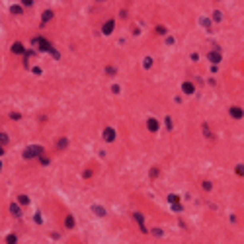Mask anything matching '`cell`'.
Wrapping results in <instances>:
<instances>
[{
  "instance_id": "obj_4",
  "label": "cell",
  "mask_w": 244,
  "mask_h": 244,
  "mask_svg": "<svg viewBox=\"0 0 244 244\" xmlns=\"http://www.w3.org/2000/svg\"><path fill=\"white\" fill-rule=\"evenodd\" d=\"M8 141H10V137L6 135V133H2V131H0V145H6Z\"/></svg>"
},
{
  "instance_id": "obj_13",
  "label": "cell",
  "mask_w": 244,
  "mask_h": 244,
  "mask_svg": "<svg viewBox=\"0 0 244 244\" xmlns=\"http://www.w3.org/2000/svg\"><path fill=\"white\" fill-rule=\"evenodd\" d=\"M2 152H4V149H2V146H0V154H2Z\"/></svg>"
},
{
  "instance_id": "obj_2",
  "label": "cell",
  "mask_w": 244,
  "mask_h": 244,
  "mask_svg": "<svg viewBox=\"0 0 244 244\" xmlns=\"http://www.w3.org/2000/svg\"><path fill=\"white\" fill-rule=\"evenodd\" d=\"M10 211L14 213V215H16V217H20V215H22V211H20V207H18V205H16V203H12V205H10Z\"/></svg>"
},
{
  "instance_id": "obj_6",
  "label": "cell",
  "mask_w": 244,
  "mask_h": 244,
  "mask_svg": "<svg viewBox=\"0 0 244 244\" xmlns=\"http://www.w3.org/2000/svg\"><path fill=\"white\" fill-rule=\"evenodd\" d=\"M113 29V22H108V24H106V28H103V33H109Z\"/></svg>"
},
{
  "instance_id": "obj_12",
  "label": "cell",
  "mask_w": 244,
  "mask_h": 244,
  "mask_svg": "<svg viewBox=\"0 0 244 244\" xmlns=\"http://www.w3.org/2000/svg\"><path fill=\"white\" fill-rule=\"evenodd\" d=\"M59 146H61V149H65V146H66V139H61V141H59Z\"/></svg>"
},
{
  "instance_id": "obj_8",
  "label": "cell",
  "mask_w": 244,
  "mask_h": 244,
  "mask_svg": "<svg viewBox=\"0 0 244 244\" xmlns=\"http://www.w3.org/2000/svg\"><path fill=\"white\" fill-rule=\"evenodd\" d=\"M6 242H8V244H16V236H14V235H10L8 238H6Z\"/></svg>"
},
{
  "instance_id": "obj_5",
  "label": "cell",
  "mask_w": 244,
  "mask_h": 244,
  "mask_svg": "<svg viewBox=\"0 0 244 244\" xmlns=\"http://www.w3.org/2000/svg\"><path fill=\"white\" fill-rule=\"evenodd\" d=\"M12 51H14V53H24V47H22V43H14Z\"/></svg>"
},
{
  "instance_id": "obj_14",
  "label": "cell",
  "mask_w": 244,
  "mask_h": 244,
  "mask_svg": "<svg viewBox=\"0 0 244 244\" xmlns=\"http://www.w3.org/2000/svg\"><path fill=\"white\" fill-rule=\"evenodd\" d=\"M0 168H2V162H0Z\"/></svg>"
},
{
  "instance_id": "obj_11",
  "label": "cell",
  "mask_w": 244,
  "mask_h": 244,
  "mask_svg": "<svg viewBox=\"0 0 244 244\" xmlns=\"http://www.w3.org/2000/svg\"><path fill=\"white\" fill-rule=\"evenodd\" d=\"M12 12H14V14H20V12H22V8L16 4V6H12Z\"/></svg>"
},
{
  "instance_id": "obj_10",
  "label": "cell",
  "mask_w": 244,
  "mask_h": 244,
  "mask_svg": "<svg viewBox=\"0 0 244 244\" xmlns=\"http://www.w3.org/2000/svg\"><path fill=\"white\" fill-rule=\"evenodd\" d=\"M149 127L152 129V131H156V127H158V125H156V121H152V119H150V121H149Z\"/></svg>"
},
{
  "instance_id": "obj_3",
  "label": "cell",
  "mask_w": 244,
  "mask_h": 244,
  "mask_svg": "<svg viewBox=\"0 0 244 244\" xmlns=\"http://www.w3.org/2000/svg\"><path fill=\"white\" fill-rule=\"evenodd\" d=\"M103 137H106V141H113V129H106Z\"/></svg>"
},
{
  "instance_id": "obj_1",
  "label": "cell",
  "mask_w": 244,
  "mask_h": 244,
  "mask_svg": "<svg viewBox=\"0 0 244 244\" xmlns=\"http://www.w3.org/2000/svg\"><path fill=\"white\" fill-rule=\"evenodd\" d=\"M41 152H43V146L33 145V146H29V149H25L24 158H33V156H41Z\"/></svg>"
},
{
  "instance_id": "obj_7",
  "label": "cell",
  "mask_w": 244,
  "mask_h": 244,
  "mask_svg": "<svg viewBox=\"0 0 244 244\" xmlns=\"http://www.w3.org/2000/svg\"><path fill=\"white\" fill-rule=\"evenodd\" d=\"M53 18V12H45L43 14V22H47V20H51Z\"/></svg>"
},
{
  "instance_id": "obj_9",
  "label": "cell",
  "mask_w": 244,
  "mask_h": 244,
  "mask_svg": "<svg viewBox=\"0 0 244 244\" xmlns=\"http://www.w3.org/2000/svg\"><path fill=\"white\" fill-rule=\"evenodd\" d=\"M20 203H24V205H28V203H29V199H28L25 195H20Z\"/></svg>"
}]
</instances>
